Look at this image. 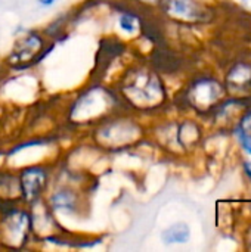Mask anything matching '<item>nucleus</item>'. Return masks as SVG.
<instances>
[{"label":"nucleus","instance_id":"10","mask_svg":"<svg viewBox=\"0 0 251 252\" xmlns=\"http://www.w3.org/2000/svg\"><path fill=\"white\" fill-rule=\"evenodd\" d=\"M191 238V230L185 223H176L161 232V241L164 245L186 244Z\"/></svg>","mask_w":251,"mask_h":252},{"label":"nucleus","instance_id":"15","mask_svg":"<svg viewBox=\"0 0 251 252\" xmlns=\"http://www.w3.org/2000/svg\"><path fill=\"white\" fill-rule=\"evenodd\" d=\"M241 1H243L244 7H247V9H250L251 10V0H241Z\"/></svg>","mask_w":251,"mask_h":252},{"label":"nucleus","instance_id":"13","mask_svg":"<svg viewBox=\"0 0 251 252\" xmlns=\"http://www.w3.org/2000/svg\"><path fill=\"white\" fill-rule=\"evenodd\" d=\"M132 1H135V3H139V4H143V6H146V4L157 6V4H160V3H161V0H132Z\"/></svg>","mask_w":251,"mask_h":252},{"label":"nucleus","instance_id":"5","mask_svg":"<svg viewBox=\"0 0 251 252\" xmlns=\"http://www.w3.org/2000/svg\"><path fill=\"white\" fill-rule=\"evenodd\" d=\"M19 199L28 208L43 202L50 186V171L46 165L33 164L24 167L18 174Z\"/></svg>","mask_w":251,"mask_h":252},{"label":"nucleus","instance_id":"11","mask_svg":"<svg viewBox=\"0 0 251 252\" xmlns=\"http://www.w3.org/2000/svg\"><path fill=\"white\" fill-rule=\"evenodd\" d=\"M240 140H241L243 149H244L246 152H249V154L251 155V134L241 133V134H240Z\"/></svg>","mask_w":251,"mask_h":252},{"label":"nucleus","instance_id":"12","mask_svg":"<svg viewBox=\"0 0 251 252\" xmlns=\"http://www.w3.org/2000/svg\"><path fill=\"white\" fill-rule=\"evenodd\" d=\"M36 1L41 9H50V7H53L56 4L58 0H36Z\"/></svg>","mask_w":251,"mask_h":252},{"label":"nucleus","instance_id":"2","mask_svg":"<svg viewBox=\"0 0 251 252\" xmlns=\"http://www.w3.org/2000/svg\"><path fill=\"white\" fill-rule=\"evenodd\" d=\"M123 103L117 92H112L104 86H92L81 92L71 105L70 115L74 124H95L101 123L107 117L115 114V105Z\"/></svg>","mask_w":251,"mask_h":252},{"label":"nucleus","instance_id":"7","mask_svg":"<svg viewBox=\"0 0 251 252\" xmlns=\"http://www.w3.org/2000/svg\"><path fill=\"white\" fill-rule=\"evenodd\" d=\"M44 38L37 31H28L22 38L16 41L15 50L12 55L16 56L18 63H31L33 61H38L37 55L44 52Z\"/></svg>","mask_w":251,"mask_h":252},{"label":"nucleus","instance_id":"3","mask_svg":"<svg viewBox=\"0 0 251 252\" xmlns=\"http://www.w3.org/2000/svg\"><path fill=\"white\" fill-rule=\"evenodd\" d=\"M0 213V238L3 242L10 244L12 248L24 247L30 242L34 233L33 217L27 205L13 204V201H1Z\"/></svg>","mask_w":251,"mask_h":252},{"label":"nucleus","instance_id":"6","mask_svg":"<svg viewBox=\"0 0 251 252\" xmlns=\"http://www.w3.org/2000/svg\"><path fill=\"white\" fill-rule=\"evenodd\" d=\"M47 208L59 216H77L83 208V198L77 189L64 185L46 195Z\"/></svg>","mask_w":251,"mask_h":252},{"label":"nucleus","instance_id":"9","mask_svg":"<svg viewBox=\"0 0 251 252\" xmlns=\"http://www.w3.org/2000/svg\"><path fill=\"white\" fill-rule=\"evenodd\" d=\"M117 27L126 35H135L138 34V31H141V28H143L138 12H135L133 9L121 10L117 15Z\"/></svg>","mask_w":251,"mask_h":252},{"label":"nucleus","instance_id":"14","mask_svg":"<svg viewBox=\"0 0 251 252\" xmlns=\"http://www.w3.org/2000/svg\"><path fill=\"white\" fill-rule=\"evenodd\" d=\"M244 170H246V173H247V174L251 177V165L249 164V162H246V164H244Z\"/></svg>","mask_w":251,"mask_h":252},{"label":"nucleus","instance_id":"8","mask_svg":"<svg viewBox=\"0 0 251 252\" xmlns=\"http://www.w3.org/2000/svg\"><path fill=\"white\" fill-rule=\"evenodd\" d=\"M220 94H222V90L217 83L212 80H203L192 86L189 92V102H192L194 106L204 109L210 106L213 102H216Z\"/></svg>","mask_w":251,"mask_h":252},{"label":"nucleus","instance_id":"1","mask_svg":"<svg viewBox=\"0 0 251 252\" xmlns=\"http://www.w3.org/2000/svg\"><path fill=\"white\" fill-rule=\"evenodd\" d=\"M117 94L127 109L152 111L166 99L164 84L157 72L146 66H130L118 81Z\"/></svg>","mask_w":251,"mask_h":252},{"label":"nucleus","instance_id":"4","mask_svg":"<svg viewBox=\"0 0 251 252\" xmlns=\"http://www.w3.org/2000/svg\"><path fill=\"white\" fill-rule=\"evenodd\" d=\"M93 134L99 146L121 151L127 148V145H133L138 140V134H141V126L132 118H120L117 114H112L96 124Z\"/></svg>","mask_w":251,"mask_h":252}]
</instances>
